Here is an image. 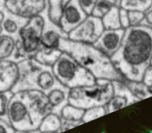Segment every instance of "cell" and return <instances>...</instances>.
Segmentation results:
<instances>
[{"instance_id":"7402d4cb","label":"cell","mask_w":152,"mask_h":133,"mask_svg":"<svg viewBox=\"0 0 152 133\" xmlns=\"http://www.w3.org/2000/svg\"><path fill=\"white\" fill-rule=\"evenodd\" d=\"M120 7L119 6H114L102 18V25L105 30L123 29L120 23Z\"/></svg>"},{"instance_id":"8d00e7d4","label":"cell","mask_w":152,"mask_h":133,"mask_svg":"<svg viewBox=\"0 0 152 133\" xmlns=\"http://www.w3.org/2000/svg\"><path fill=\"white\" fill-rule=\"evenodd\" d=\"M41 133H56V132H41Z\"/></svg>"},{"instance_id":"ba28073f","label":"cell","mask_w":152,"mask_h":133,"mask_svg":"<svg viewBox=\"0 0 152 133\" xmlns=\"http://www.w3.org/2000/svg\"><path fill=\"white\" fill-rule=\"evenodd\" d=\"M104 30L102 19L89 15L68 34V38L73 41L94 45Z\"/></svg>"},{"instance_id":"d6a6232c","label":"cell","mask_w":152,"mask_h":133,"mask_svg":"<svg viewBox=\"0 0 152 133\" xmlns=\"http://www.w3.org/2000/svg\"><path fill=\"white\" fill-rule=\"evenodd\" d=\"M145 22H144L143 25H148V26L152 28V4L150 7V8L145 12Z\"/></svg>"},{"instance_id":"3957f363","label":"cell","mask_w":152,"mask_h":133,"mask_svg":"<svg viewBox=\"0 0 152 133\" xmlns=\"http://www.w3.org/2000/svg\"><path fill=\"white\" fill-rule=\"evenodd\" d=\"M59 49L72 57L96 79H106L111 81L125 80L115 68L111 57L94 45L79 43L68 37H62L59 42Z\"/></svg>"},{"instance_id":"f1b7e54d","label":"cell","mask_w":152,"mask_h":133,"mask_svg":"<svg viewBox=\"0 0 152 133\" xmlns=\"http://www.w3.org/2000/svg\"><path fill=\"white\" fill-rule=\"evenodd\" d=\"M96 1L97 0H78L81 8L88 16L91 15Z\"/></svg>"},{"instance_id":"9a60e30c","label":"cell","mask_w":152,"mask_h":133,"mask_svg":"<svg viewBox=\"0 0 152 133\" xmlns=\"http://www.w3.org/2000/svg\"><path fill=\"white\" fill-rule=\"evenodd\" d=\"M70 89L62 84L52 89L48 94L49 105L53 113L60 116L62 109L68 104V94Z\"/></svg>"},{"instance_id":"74e56055","label":"cell","mask_w":152,"mask_h":133,"mask_svg":"<svg viewBox=\"0 0 152 133\" xmlns=\"http://www.w3.org/2000/svg\"><path fill=\"white\" fill-rule=\"evenodd\" d=\"M150 65H152V57L151 59V62H150Z\"/></svg>"},{"instance_id":"6da1fadb","label":"cell","mask_w":152,"mask_h":133,"mask_svg":"<svg viewBox=\"0 0 152 133\" xmlns=\"http://www.w3.org/2000/svg\"><path fill=\"white\" fill-rule=\"evenodd\" d=\"M151 57L152 28L142 25L125 30L121 46L111 59L125 79L140 82Z\"/></svg>"},{"instance_id":"484cf974","label":"cell","mask_w":152,"mask_h":133,"mask_svg":"<svg viewBox=\"0 0 152 133\" xmlns=\"http://www.w3.org/2000/svg\"><path fill=\"white\" fill-rule=\"evenodd\" d=\"M114 6L105 0H97L93 9L91 15L102 19Z\"/></svg>"},{"instance_id":"4316f807","label":"cell","mask_w":152,"mask_h":133,"mask_svg":"<svg viewBox=\"0 0 152 133\" xmlns=\"http://www.w3.org/2000/svg\"><path fill=\"white\" fill-rule=\"evenodd\" d=\"M13 92L12 91L1 92L0 93V118L9 122L7 118V108L10 98L13 96Z\"/></svg>"},{"instance_id":"8fae6325","label":"cell","mask_w":152,"mask_h":133,"mask_svg":"<svg viewBox=\"0 0 152 133\" xmlns=\"http://www.w3.org/2000/svg\"><path fill=\"white\" fill-rule=\"evenodd\" d=\"M112 82L114 85V95L109 103L105 106L107 114L121 109L130 104L140 101V100L132 93L130 89L123 81L114 80Z\"/></svg>"},{"instance_id":"e575fe53","label":"cell","mask_w":152,"mask_h":133,"mask_svg":"<svg viewBox=\"0 0 152 133\" xmlns=\"http://www.w3.org/2000/svg\"><path fill=\"white\" fill-rule=\"evenodd\" d=\"M145 130L144 131L143 133H152V129L151 128H148V127H145Z\"/></svg>"},{"instance_id":"ac0fdd59","label":"cell","mask_w":152,"mask_h":133,"mask_svg":"<svg viewBox=\"0 0 152 133\" xmlns=\"http://www.w3.org/2000/svg\"><path fill=\"white\" fill-rule=\"evenodd\" d=\"M62 53L63 51L59 48H46L42 46L34 58L42 65L53 67Z\"/></svg>"},{"instance_id":"7a4b0ae2","label":"cell","mask_w":152,"mask_h":133,"mask_svg":"<svg viewBox=\"0 0 152 133\" xmlns=\"http://www.w3.org/2000/svg\"><path fill=\"white\" fill-rule=\"evenodd\" d=\"M47 95L41 91L13 93L7 108L9 123L18 132L38 130L46 115L51 113Z\"/></svg>"},{"instance_id":"5b68a950","label":"cell","mask_w":152,"mask_h":133,"mask_svg":"<svg viewBox=\"0 0 152 133\" xmlns=\"http://www.w3.org/2000/svg\"><path fill=\"white\" fill-rule=\"evenodd\" d=\"M113 82L96 79L94 84L80 86L69 90L68 104L86 110L95 107H105L114 97Z\"/></svg>"},{"instance_id":"83f0119b","label":"cell","mask_w":152,"mask_h":133,"mask_svg":"<svg viewBox=\"0 0 152 133\" xmlns=\"http://www.w3.org/2000/svg\"><path fill=\"white\" fill-rule=\"evenodd\" d=\"M129 17L130 27L139 26L144 24L145 13V12L132 10V11H129Z\"/></svg>"},{"instance_id":"277c9868","label":"cell","mask_w":152,"mask_h":133,"mask_svg":"<svg viewBox=\"0 0 152 133\" xmlns=\"http://www.w3.org/2000/svg\"><path fill=\"white\" fill-rule=\"evenodd\" d=\"M19 75L13 86V93L25 90H38L48 94L52 89L61 85L56 80L52 67L45 66L34 57L17 62Z\"/></svg>"},{"instance_id":"d6986e66","label":"cell","mask_w":152,"mask_h":133,"mask_svg":"<svg viewBox=\"0 0 152 133\" xmlns=\"http://www.w3.org/2000/svg\"><path fill=\"white\" fill-rule=\"evenodd\" d=\"M16 48V39L7 34L0 35V61L12 60Z\"/></svg>"},{"instance_id":"4fadbf2b","label":"cell","mask_w":152,"mask_h":133,"mask_svg":"<svg viewBox=\"0 0 152 133\" xmlns=\"http://www.w3.org/2000/svg\"><path fill=\"white\" fill-rule=\"evenodd\" d=\"M19 75L17 62L11 60L0 61V93L12 91Z\"/></svg>"},{"instance_id":"f546056e","label":"cell","mask_w":152,"mask_h":133,"mask_svg":"<svg viewBox=\"0 0 152 133\" xmlns=\"http://www.w3.org/2000/svg\"><path fill=\"white\" fill-rule=\"evenodd\" d=\"M120 23H121L122 28L123 30H126L130 27L129 23V11L124 10L123 8H120Z\"/></svg>"},{"instance_id":"ffe728a7","label":"cell","mask_w":152,"mask_h":133,"mask_svg":"<svg viewBox=\"0 0 152 133\" xmlns=\"http://www.w3.org/2000/svg\"><path fill=\"white\" fill-rule=\"evenodd\" d=\"M123 83L130 89L132 93L140 101L152 96V86H148L142 81L137 82L125 79Z\"/></svg>"},{"instance_id":"52a82bcc","label":"cell","mask_w":152,"mask_h":133,"mask_svg":"<svg viewBox=\"0 0 152 133\" xmlns=\"http://www.w3.org/2000/svg\"><path fill=\"white\" fill-rule=\"evenodd\" d=\"M52 69L58 82L70 89L90 86L96 81L93 74L65 52L53 65Z\"/></svg>"},{"instance_id":"5bb4252c","label":"cell","mask_w":152,"mask_h":133,"mask_svg":"<svg viewBox=\"0 0 152 133\" xmlns=\"http://www.w3.org/2000/svg\"><path fill=\"white\" fill-rule=\"evenodd\" d=\"M48 9V8H47ZM45 26L43 31L41 39L42 46L46 48H59V42L62 37H68L60 27L50 22L45 13Z\"/></svg>"},{"instance_id":"9c48e42d","label":"cell","mask_w":152,"mask_h":133,"mask_svg":"<svg viewBox=\"0 0 152 133\" xmlns=\"http://www.w3.org/2000/svg\"><path fill=\"white\" fill-rule=\"evenodd\" d=\"M9 12L25 19L44 13L48 8L47 0H4Z\"/></svg>"},{"instance_id":"44dd1931","label":"cell","mask_w":152,"mask_h":133,"mask_svg":"<svg viewBox=\"0 0 152 133\" xmlns=\"http://www.w3.org/2000/svg\"><path fill=\"white\" fill-rule=\"evenodd\" d=\"M62 129V120L60 116L55 113H50L42 121L39 130L41 132H50L60 133Z\"/></svg>"},{"instance_id":"8992f818","label":"cell","mask_w":152,"mask_h":133,"mask_svg":"<svg viewBox=\"0 0 152 133\" xmlns=\"http://www.w3.org/2000/svg\"><path fill=\"white\" fill-rule=\"evenodd\" d=\"M44 13L31 18L21 28L16 40V48L11 60L19 62L34 57L41 48V39L45 26Z\"/></svg>"},{"instance_id":"2e32d148","label":"cell","mask_w":152,"mask_h":133,"mask_svg":"<svg viewBox=\"0 0 152 133\" xmlns=\"http://www.w3.org/2000/svg\"><path fill=\"white\" fill-rule=\"evenodd\" d=\"M85 110L77 108L69 104H67L62 109L60 118L62 120V129L61 132L71 129L78 124L83 123V117L84 115Z\"/></svg>"},{"instance_id":"cb8c5ba5","label":"cell","mask_w":152,"mask_h":133,"mask_svg":"<svg viewBox=\"0 0 152 133\" xmlns=\"http://www.w3.org/2000/svg\"><path fill=\"white\" fill-rule=\"evenodd\" d=\"M47 16L49 20L59 25L62 15L63 0H47Z\"/></svg>"},{"instance_id":"1f68e13d","label":"cell","mask_w":152,"mask_h":133,"mask_svg":"<svg viewBox=\"0 0 152 133\" xmlns=\"http://www.w3.org/2000/svg\"><path fill=\"white\" fill-rule=\"evenodd\" d=\"M142 82L148 86H152V65H149L146 68L144 73Z\"/></svg>"},{"instance_id":"d4e9b609","label":"cell","mask_w":152,"mask_h":133,"mask_svg":"<svg viewBox=\"0 0 152 133\" xmlns=\"http://www.w3.org/2000/svg\"><path fill=\"white\" fill-rule=\"evenodd\" d=\"M105 115H107L105 107H92L88 109L85 110L84 115L83 117V123H88V122L102 117Z\"/></svg>"},{"instance_id":"30bf717a","label":"cell","mask_w":152,"mask_h":133,"mask_svg":"<svg viewBox=\"0 0 152 133\" xmlns=\"http://www.w3.org/2000/svg\"><path fill=\"white\" fill-rule=\"evenodd\" d=\"M87 16L80 7L78 0H63L59 26L65 34H68Z\"/></svg>"},{"instance_id":"d590c367","label":"cell","mask_w":152,"mask_h":133,"mask_svg":"<svg viewBox=\"0 0 152 133\" xmlns=\"http://www.w3.org/2000/svg\"><path fill=\"white\" fill-rule=\"evenodd\" d=\"M35 132V131H32V132H18V131H16V133H34ZM36 133H41L39 130H37L36 131Z\"/></svg>"},{"instance_id":"603a6c76","label":"cell","mask_w":152,"mask_h":133,"mask_svg":"<svg viewBox=\"0 0 152 133\" xmlns=\"http://www.w3.org/2000/svg\"><path fill=\"white\" fill-rule=\"evenodd\" d=\"M152 4V0H120L119 7L128 11L146 12Z\"/></svg>"},{"instance_id":"e0dca14e","label":"cell","mask_w":152,"mask_h":133,"mask_svg":"<svg viewBox=\"0 0 152 133\" xmlns=\"http://www.w3.org/2000/svg\"><path fill=\"white\" fill-rule=\"evenodd\" d=\"M4 19L1 25L3 28V34L11 36L17 40L21 28L27 23L29 19L13 14L9 12L5 7L4 8Z\"/></svg>"},{"instance_id":"4dcf8cb0","label":"cell","mask_w":152,"mask_h":133,"mask_svg":"<svg viewBox=\"0 0 152 133\" xmlns=\"http://www.w3.org/2000/svg\"><path fill=\"white\" fill-rule=\"evenodd\" d=\"M16 131L9 122L0 118V133H16Z\"/></svg>"},{"instance_id":"7c38bea8","label":"cell","mask_w":152,"mask_h":133,"mask_svg":"<svg viewBox=\"0 0 152 133\" xmlns=\"http://www.w3.org/2000/svg\"><path fill=\"white\" fill-rule=\"evenodd\" d=\"M125 30H104L94 46L109 57L119 50L123 40Z\"/></svg>"},{"instance_id":"836d02e7","label":"cell","mask_w":152,"mask_h":133,"mask_svg":"<svg viewBox=\"0 0 152 133\" xmlns=\"http://www.w3.org/2000/svg\"><path fill=\"white\" fill-rule=\"evenodd\" d=\"M105 1L109 2L113 6H119V2H120V0H105Z\"/></svg>"}]
</instances>
